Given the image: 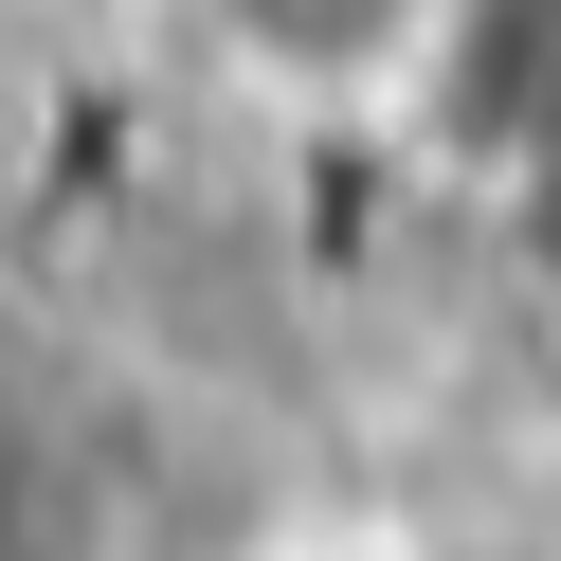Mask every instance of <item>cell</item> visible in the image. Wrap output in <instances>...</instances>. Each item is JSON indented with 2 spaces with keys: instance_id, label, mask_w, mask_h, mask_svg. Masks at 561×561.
<instances>
[{
  "instance_id": "obj_1",
  "label": "cell",
  "mask_w": 561,
  "mask_h": 561,
  "mask_svg": "<svg viewBox=\"0 0 561 561\" xmlns=\"http://www.w3.org/2000/svg\"><path fill=\"white\" fill-rule=\"evenodd\" d=\"M290 37H327V55H380V37H416V19H453V0H272Z\"/></svg>"
}]
</instances>
